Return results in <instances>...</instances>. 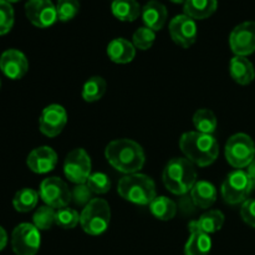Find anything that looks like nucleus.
I'll return each instance as SVG.
<instances>
[{
  "label": "nucleus",
  "mask_w": 255,
  "mask_h": 255,
  "mask_svg": "<svg viewBox=\"0 0 255 255\" xmlns=\"http://www.w3.org/2000/svg\"><path fill=\"white\" fill-rule=\"evenodd\" d=\"M132 39H133V45L136 49L148 50L151 49L154 40H156V34H154L153 30L143 26L139 27V29H137L136 31H134Z\"/></svg>",
  "instance_id": "2f4dec72"
},
{
  "label": "nucleus",
  "mask_w": 255,
  "mask_h": 255,
  "mask_svg": "<svg viewBox=\"0 0 255 255\" xmlns=\"http://www.w3.org/2000/svg\"><path fill=\"white\" fill-rule=\"evenodd\" d=\"M112 14L121 21H134L141 15V6L136 0H114Z\"/></svg>",
  "instance_id": "b1692460"
},
{
  "label": "nucleus",
  "mask_w": 255,
  "mask_h": 255,
  "mask_svg": "<svg viewBox=\"0 0 255 255\" xmlns=\"http://www.w3.org/2000/svg\"><path fill=\"white\" fill-rule=\"evenodd\" d=\"M226 158L234 168H246L255 159V144L246 133L233 134L226 144Z\"/></svg>",
  "instance_id": "0eeeda50"
},
{
  "label": "nucleus",
  "mask_w": 255,
  "mask_h": 255,
  "mask_svg": "<svg viewBox=\"0 0 255 255\" xmlns=\"http://www.w3.org/2000/svg\"><path fill=\"white\" fill-rule=\"evenodd\" d=\"M26 164L30 171L35 172V173H47L56 167L57 154L51 147H37L30 152L26 159Z\"/></svg>",
  "instance_id": "dca6fc26"
},
{
  "label": "nucleus",
  "mask_w": 255,
  "mask_h": 255,
  "mask_svg": "<svg viewBox=\"0 0 255 255\" xmlns=\"http://www.w3.org/2000/svg\"><path fill=\"white\" fill-rule=\"evenodd\" d=\"M141 14L146 27L153 30V31L161 30L166 24L167 16H168L167 7L157 0H151L147 2L142 9Z\"/></svg>",
  "instance_id": "f3484780"
},
{
  "label": "nucleus",
  "mask_w": 255,
  "mask_h": 255,
  "mask_svg": "<svg viewBox=\"0 0 255 255\" xmlns=\"http://www.w3.org/2000/svg\"><path fill=\"white\" fill-rule=\"evenodd\" d=\"M224 224V214L221 211H208L198 221H193L188 224L189 231H199L206 234L216 233L221 231Z\"/></svg>",
  "instance_id": "412c9836"
},
{
  "label": "nucleus",
  "mask_w": 255,
  "mask_h": 255,
  "mask_svg": "<svg viewBox=\"0 0 255 255\" xmlns=\"http://www.w3.org/2000/svg\"><path fill=\"white\" fill-rule=\"evenodd\" d=\"M151 213L159 221H171L177 213V206L172 199L164 196L156 197L149 204Z\"/></svg>",
  "instance_id": "393cba45"
},
{
  "label": "nucleus",
  "mask_w": 255,
  "mask_h": 255,
  "mask_svg": "<svg viewBox=\"0 0 255 255\" xmlns=\"http://www.w3.org/2000/svg\"><path fill=\"white\" fill-rule=\"evenodd\" d=\"M241 216L248 226L255 228V199H247L241 208Z\"/></svg>",
  "instance_id": "c9c22d12"
},
{
  "label": "nucleus",
  "mask_w": 255,
  "mask_h": 255,
  "mask_svg": "<svg viewBox=\"0 0 255 255\" xmlns=\"http://www.w3.org/2000/svg\"><path fill=\"white\" fill-rule=\"evenodd\" d=\"M66 178L75 184L86 183L91 176V158L84 148H75L66 156L64 163Z\"/></svg>",
  "instance_id": "9d476101"
},
{
  "label": "nucleus",
  "mask_w": 255,
  "mask_h": 255,
  "mask_svg": "<svg viewBox=\"0 0 255 255\" xmlns=\"http://www.w3.org/2000/svg\"><path fill=\"white\" fill-rule=\"evenodd\" d=\"M191 237L184 247V255H208L212 249V239L209 234L199 231H189Z\"/></svg>",
  "instance_id": "5701e85b"
},
{
  "label": "nucleus",
  "mask_w": 255,
  "mask_h": 255,
  "mask_svg": "<svg viewBox=\"0 0 255 255\" xmlns=\"http://www.w3.org/2000/svg\"><path fill=\"white\" fill-rule=\"evenodd\" d=\"M169 34L172 40L179 46L187 47L194 44L198 35L197 24L192 17L187 16L186 14L177 15L169 22Z\"/></svg>",
  "instance_id": "ddd939ff"
},
{
  "label": "nucleus",
  "mask_w": 255,
  "mask_h": 255,
  "mask_svg": "<svg viewBox=\"0 0 255 255\" xmlns=\"http://www.w3.org/2000/svg\"><path fill=\"white\" fill-rule=\"evenodd\" d=\"M39 201V193L31 188H22L16 192L12 199V206L17 212L26 213L36 207Z\"/></svg>",
  "instance_id": "bb28decb"
},
{
  "label": "nucleus",
  "mask_w": 255,
  "mask_h": 255,
  "mask_svg": "<svg viewBox=\"0 0 255 255\" xmlns=\"http://www.w3.org/2000/svg\"><path fill=\"white\" fill-rule=\"evenodd\" d=\"M218 7V0H186L184 14L193 20H203L212 16Z\"/></svg>",
  "instance_id": "4be33fe9"
},
{
  "label": "nucleus",
  "mask_w": 255,
  "mask_h": 255,
  "mask_svg": "<svg viewBox=\"0 0 255 255\" xmlns=\"http://www.w3.org/2000/svg\"><path fill=\"white\" fill-rule=\"evenodd\" d=\"M111 221V209L105 199L94 198L80 214V224L85 233L100 236L105 233Z\"/></svg>",
  "instance_id": "39448f33"
},
{
  "label": "nucleus",
  "mask_w": 255,
  "mask_h": 255,
  "mask_svg": "<svg viewBox=\"0 0 255 255\" xmlns=\"http://www.w3.org/2000/svg\"><path fill=\"white\" fill-rule=\"evenodd\" d=\"M14 25V9L11 4L0 0V35H5Z\"/></svg>",
  "instance_id": "72a5a7b5"
},
{
  "label": "nucleus",
  "mask_w": 255,
  "mask_h": 255,
  "mask_svg": "<svg viewBox=\"0 0 255 255\" xmlns=\"http://www.w3.org/2000/svg\"><path fill=\"white\" fill-rule=\"evenodd\" d=\"M55 214H56V211L51 208V207H40V208L36 209L34 217H32L34 226L39 231H47V229H50L55 224Z\"/></svg>",
  "instance_id": "c85d7f7f"
},
{
  "label": "nucleus",
  "mask_w": 255,
  "mask_h": 255,
  "mask_svg": "<svg viewBox=\"0 0 255 255\" xmlns=\"http://www.w3.org/2000/svg\"><path fill=\"white\" fill-rule=\"evenodd\" d=\"M5 1H7V2H10V4H12V2L20 1V0H5Z\"/></svg>",
  "instance_id": "ea45409f"
},
{
  "label": "nucleus",
  "mask_w": 255,
  "mask_h": 255,
  "mask_svg": "<svg viewBox=\"0 0 255 255\" xmlns=\"http://www.w3.org/2000/svg\"><path fill=\"white\" fill-rule=\"evenodd\" d=\"M117 192L124 199L139 206L151 204L157 197L153 179L139 173L122 177L117 186Z\"/></svg>",
  "instance_id": "20e7f679"
},
{
  "label": "nucleus",
  "mask_w": 255,
  "mask_h": 255,
  "mask_svg": "<svg viewBox=\"0 0 255 255\" xmlns=\"http://www.w3.org/2000/svg\"><path fill=\"white\" fill-rule=\"evenodd\" d=\"M162 179L171 193L181 196L191 192L197 183V171L187 158H173L164 167Z\"/></svg>",
  "instance_id": "7ed1b4c3"
},
{
  "label": "nucleus",
  "mask_w": 255,
  "mask_h": 255,
  "mask_svg": "<svg viewBox=\"0 0 255 255\" xmlns=\"http://www.w3.org/2000/svg\"><path fill=\"white\" fill-rule=\"evenodd\" d=\"M80 223V214L75 209L64 207L56 211L55 224L62 229H72Z\"/></svg>",
  "instance_id": "c756f323"
},
{
  "label": "nucleus",
  "mask_w": 255,
  "mask_h": 255,
  "mask_svg": "<svg viewBox=\"0 0 255 255\" xmlns=\"http://www.w3.org/2000/svg\"><path fill=\"white\" fill-rule=\"evenodd\" d=\"M41 244L40 232L34 224L21 223L12 231L11 247L16 255H35Z\"/></svg>",
  "instance_id": "6e6552de"
},
{
  "label": "nucleus",
  "mask_w": 255,
  "mask_h": 255,
  "mask_svg": "<svg viewBox=\"0 0 255 255\" xmlns=\"http://www.w3.org/2000/svg\"><path fill=\"white\" fill-rule=\"evenodd\" d=\"M193 125L197 128V132L213 134L217 128V117L211 110L201 109L194 114Z\"/></svg>",
  "instance_id": "cd10ccee"
},
{
  "label": "nucleus",
  "mask_w": 255,
  "mask_h": 255,
  "mask_svg": "<svg viewBox=\"0 0 255 255\" xmlns=\"http://www.w3.org/2000/svg\"><path fill=\"white\" fill-rule=\"evenodd\" d=\"M255 189V181L243 169H237L227 176L222 184V197L228 204L244 203Z\"/></svg>",
  "instance_id": "423d86ee"
},
{
  "label": "nucleus",
  "mask_w": 255,
  "mask_h": 255,
  "mask_svg": "<svg viewBox=\"0 0 255 255\" xmlns=\"http://www.w3.org/2000/svg\"><path fill=\"white\" fill-rule=\"evenodd\" d=\"M79 10V0H57L56 2L57 20L60 21H69V20L74 19Z\"/></svg>",
  "instance_id": "7c9ffc66"
},
{
  "label": "nucleus",
  "mask_w": 255,
  "mask_h": 255,
  "mask_svg": "<svg viewBox=\"0 0 255 255\" xmlns=\"http://www.w3.org/2000/svg\"><path fill=\"white\" fill-rule=\"evenodd\" d=\"M231 76L237 84L249 85L255 77L253 64L246 56H234L229 64Z\"/></svg>",
  "instance_id": "6ab92c4d"
},
{
  "label": "nucleus",
  "mask_w": 255,
  "mask_h": 255,
  "mask_svg": "<svg viewBox=\"0 0 255 255\" xmlns=\"http://www.w3.org/2000/svg\"><path fill=\"white\" fill-rule=\"evenodd\" d=\"M229 45L236 56H247L255 51V21H246L233 29Z\"/></svg>",
  "instance_id": "f8f14e48"
},
{
  "label": "nucleus",
  "mask_w": 255,
  "mask_h": 255,
  "mask_svg": "<svg viewBox=\"0 0 255 255\" xmlns=\"http://www.w3.org/2000/svg\"><path fill=\"white\" fill-rule=\"evenodd\" d=\"M67 124L66 110L60 105H50L42 110L39 119L40 131L47 137L59 136Z\"/></svg>",
  "instance_id": "4468645a"
},
{
  "label": "nucleus",
  "mask_w": 255,
  "mask_h": 255,
  "mask_svg": "<svg viewBox=\"0 0 255 255\" xmlns=\"http://www.w3.org/2000/svg\"><path fill=\"white\" fill-rule=\"evenodd\" d=\"M92 191L89 188L86 183L76 184L71 192V201L74 202L77 206H84L86 207L90 202L92 201Z\"/></svg>",
  "instance_id": "f704fd0d"
},
{
  "label": "nucleus",
  "mask_w": 255,
  "mask_h": 255,
  "mask_svg": "<svg viewBox=\"0 0 255 255\" xmlns=\"http://www.w3.org/2000/svg\"><path fill=\"white\" fill-rule=\"evenodd\" d=\"M107 55L116 64H128L136 56V47L128 40L119 37L107 45Z\"/></svg>",
  "instance_id": "a211bd4d"
},
{
  "label": "nucleus",
  "mask_w": 255,
  "mask_h": 255,
  "mask_svg": "<svg viewBox=\"0 0 255 255\" xmlns=\"http://www.w3.org/2000/svg\"><path fill=\"white\" fill-rule=\"evenodd\" d=\"M86 184L91 189L92 193L96 194H105L111 188V182H110L109 177L105 173H101V172L91 173V176L87 179Z\"/></svg>",
  "instance_id": "473e14b6"
},
{
  "label": "nucleus",
  "mask_w": 255,
  "mask_h": 255,
  "mask_svg": "<svg viewBox=\"0 0 255 255\" xmlns=\"http://www.w3.org/2000/svg\"><path fill=\"white\" fill-rule=\"evenodd\" d=\"M39 196L45 204L54 209L67 207L71 202V191L59 177H50L40 184Z\"/></svg>",
  "instance_id": "1a4fd4ad"
},
{
  "label": "nucleus",
  "mask_w": 255,
  "mask_h": 255,
  "mask_svg": "<svg viewBox=\"0 0 255 255\" xmlns=\"http://www.w3.org/2000/svg\"><path fill=\"white\" fill-rule=\"evenodd\" d=\"M0 70L11 80H20L29 70L26 56L16 49H9L0 56Z\"/></svg>",
  "instance_id": "2eb2a0df"
},
{
  "label": "nucleus",
  "mask_w": 255,
  "mask_h": 255,
  "mask_svg": "<svg viewBox=\"0 0 255 255\" xmlns=\"http://www.w3.org/2000/svg\"><path fill=\"white\" fill-rule=\"evenodd\" d=\"M179 147L186 158L199 167L211 166L219 154V144L216 137L197 131L182 134Z\"/></svg>",
  "instance_id": "f03ea898"
},
{
  "label": "nucleus",
  "mask_w": 255,
  "mask_h": 255,
  "mask_svg": "<svg viewBox=\"0 0 255 255\" xmlns=\"http://www.w3.org/2000/svg\"><path fill=\"white\" fill-rule=\"evenodd\" d=\"M106 81L101 76H92L82 87V99L86 102H96L102 99L106 92Z\"/></svg>",
  "instance_id": "a878e982"
},
{
  "label": "nucleus",
  "mask_w": 255,
  "mask_h": 255,
  "mask_svg": "<svg viewBox=\"0 0 255 255\" xmlns=\"http://www.w3.org/2000/svg\"><path fill=\"white\" fill-rule=\"evenodd\" d=\"M105 156L115 169L126 174L137 173L144 164V152L142 147L128 138L110 142L105 149Z\"/></svg>",
  "instance_id": "f257e3e1"
},
{
  "label": "nucleus",
  "mask_w": 255,
  "mask_h": 255,
  "mask_svg": "<svg viewBox=\"0 0 255 255\" xmlns=\"http://www.w3.org/2000/svg\"><path fill=\"white\" fill-rule=\"evenodd\" d=\"M7 243V234L2 227H0V252L6 247Z\"/></svg>",
  "instance_id": "e433bc0d"
},
{
  "label": "nucleus",
  "mask_w": 255,
  "mask_h": 255,
  "mask_svg": "<svg viewBox=\"0 0 255 255\" xmlns=\"http://www.w3.org/2000/svg\"><path fill=\"white\" fill-rule=\"evenodd\" d=\"M169 1L174 2V4H184V1H186V0H169Z\"/></svg>",
  "instance_id": "58836bf2"
},
{
  "label": "nucleus",
  "mask_w": 255,
  "mask_h": 255,
  "mask_svg": "<svg viewBox=\"0 0 255 255\" xmlns=\"http://www.w3.org/2000/svg\"><path fill=\"white\" fill-rule=\"evenodd\" d=\"M25 14L29 21L40 29L51 26L57 20L56 5L51 0H27Z\"/></svg>",
  "instance_id": "9b49d317"
},
{
  "label": "nucleus",
  "mask_w": 255,
  "mask_h": 255,
  "mask_svg": "<svg viewBox=\"0 0 255 255\" xmlns=\"http://www.w3.org/2000/svg\"><path fill=\"white\" fill-rule=\"evenodd\" d=\"M247 172H248L249 176H251L252 178H253L254 181H255V159H254L253 162H252L251 164H249V166H248V171H247Z\"/></svg>",
  "instance_id": "4c0bfd02"
},
{
  "label": "nucleus",
  "mask_w": 255,
  "mask_h": 255,
  "mask_svg": "<svg viewBox=\"0 0 255 255\" xmlns=\"http://www.w3.org/2000/svg\"><path fill=\"white\" fill-rule=\"evenodd\" d=\"M191 198L197 207L208 209L217 201V188L207 181H197L191 189Z\"/></svg>",
  "instance_id": "aec40b11"
}]
</instances>
